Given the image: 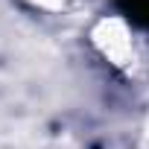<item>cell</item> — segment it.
Returning <instances> with one entry per match:
<instances>
[{"label":"cell","instance_id":"obj_1","mask_svg":"<svg viewBox=\"0 0 149 149\" xmlns=\"http://www.w3.org/2000/svg\"><path fill=\"white\" fill-rule=\"evenodd\" d=\"M94 38H97V44L102 47V53L114 61V64H120V67H129V64H134V58H137V47H134V35H132V29L123 24V21H105L97 32H94Z\"/></svg>","mask_w":149,"mask_h":149},{"label":"cell","instance_id":"obj_2","mask_svg":"<svg viewBox=\"0 0 149 149\" xmlns=\"http://www.w3.org/2000/svg\"><path fill=\"white\" fill-rule=\"evenodd\" d=\"M38 3H44V6H58V3H64V0H38Z\"/></svg>","mask_w":149,"mask_h":149}]
</instances>
